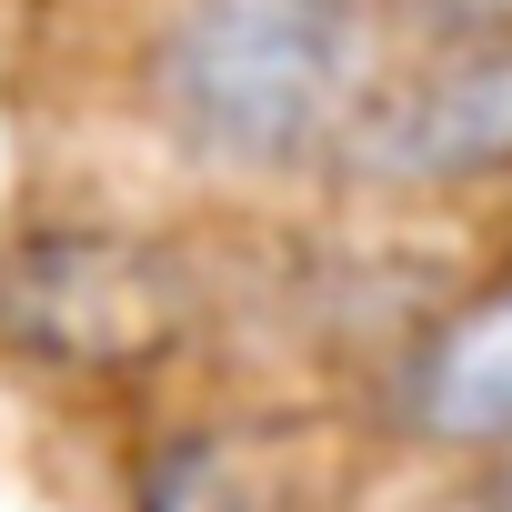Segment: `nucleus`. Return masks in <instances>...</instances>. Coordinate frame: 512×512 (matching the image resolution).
Here are the masks:
<instances>
[{
  "label": "nucleus",
  "instance_id": "5",
  "mask_svg": "<svg viewBox=\"0 0 512 512\" xmlns=\"http://www.w3.org/2000/svg\"><path fill=\"white\" fill-rule=\"evenodd\" d=\"M392 422L442 452H512V272L462 292L392 362Z\"/></svg>",
  "mask_w": 512,
  "mask_h": 512
},
{
  "label": "nucleus",
  "instance_id": "2",
  "mask_svg": "<svg viewBox=\"0 0 512 512\" xmlns=\"http://www.w3.org/2000/svg\"><path fill=\"white\" fill-rule=\"evenodd\" d=\"M201 272L191 251L131 221H21L0 231V362L61 382V392H121L171 372L201 342Z\"/></svg>",
  "mask_w": 512,
  "mask_h": 512
},
{
  "label": "nucleus",
  "instance_id": "6",
  "mask_svg": "<svg viewBox=\"0 0 512 512\" xmlns=\"http://www.w3.org/2000/svg\"><path fill=\"white\" fill-rule=\"evenodd\" d=\"M432 41H512V0H402Z\"/></svg>",
  "mask_w": 512,
  "mask_h": 512
},
{
  "label": "nucleus",
  "instance_id": "1",
  "mask_svg": "<svg viewBox=\"0 0 512 512\" xmlns=\"http://www.w3.org/2000/svg\"><path fill=\"white\" fill-rule=\"evenodd\" d=\"M382 81V0H181L151 41V111L211 171L332 161Z\"/></svg>",
  "mask_w": 512,
  "mask_h": 512
},
{
  "label": "nucleus",
  "instance_id": "4",
  "mask_svg": "<svg viewBox=\"0 0 512 512\" xmlns=\"http://www.w3.org/2000/svg\"><path fill=\"white\" fill-rule=\"evenodd\" d=\"M121 512H322V432L302 412L161 422L121 472Z\"/></svg>",
  "mask_w": 512,
  "mask_h": 512
},
{
  "label": "nucleus",
  "instance_id": "3",
  "mask_svg": "<svg viewBox=\"0 0 512 512\" xmlns=\"http://www.w3.org/2000/svg\"><path fill=\"white\" fill-rule=\"evenodd\" d=\"M352 181L382 191H472L512 171V41H432L422 61H392L342 151Z\"/></svg>",
  "mask_w": 512,
  "mask_h": 512
}]
</instances>
